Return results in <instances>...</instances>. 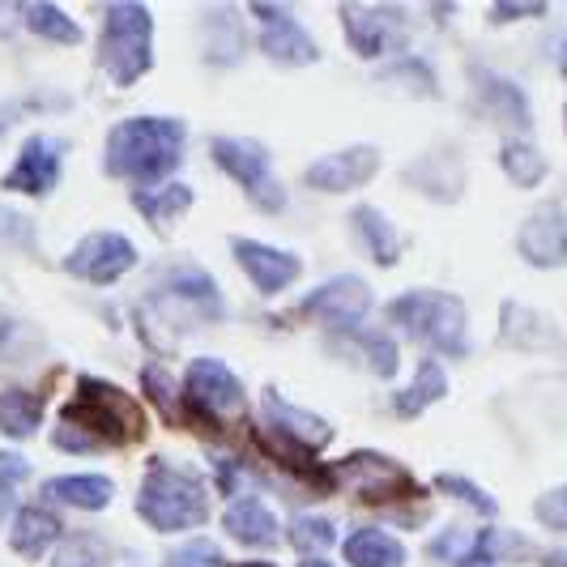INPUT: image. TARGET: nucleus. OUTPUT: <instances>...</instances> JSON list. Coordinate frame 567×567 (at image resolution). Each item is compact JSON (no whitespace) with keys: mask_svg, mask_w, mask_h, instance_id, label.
<instances>
[{"mask_svg":"<svg viewBox=\"0 0 567 567\" xmlns=\"http://www.w3.org/2000/svg\"><path fill=\"white\" fill-rule=\"evenodd\" d=\"M48 499L73 504V508H103V504H112V478H99V474L56 478V483H48Z\"/></svg>","mask_w":567,"mask_h":567,"instance_id":"aec40b11","label":"nucleus"},{"mask_svg":"<svg viewBox=\"0 0 567 567\" xmlns=\"http://www.w3.org/2000/svg\"><path fill=\"white\" fill-rule=\"evenodd\" d=\"M520 555H529V542L520 534H499V529L483 534L474 546V559H520Z\"/></svg>","mask_w":567,"mask_h":567,"instance_id":"cd10ccee","label":"nucleus"},{"mask_svg":"<svg viewBox=\"0 0 567 567\" xmlns=\"http://www.w3.org/2000/svg\"><path fill=\"white\" fill-rule=\"evenodd\" d=\"M542 567H567V555H550V559H546Z\"/></svg>","mask_w":567,"mask_h":567,"instance_id":"4c0bfd02","label":"nucleus"},{"mask_svg":"<svg viewBox=\"0 0 567 567\" xmlns=\"http://www.w3.org/2000/svg\"><path fill=\"white\" fill-rule=\"evenodd\" d=\"M60 538V520L52 516V512L43 508H27L18 512V525H13V550L18 555H43L52 542Z\"/></svg>","mask_w":567,"mask_h":567,"instance_id":"412c9836","label":"nucleus"},{"mask_svg":"<svg viewBox=\"0 0 567 567\" xmlns=\"http://www.w3.org/2000/svg\"><path fill=\"white\" fill-rule=\"evenodd\" d=\"M375 167H380V154L371 145H350L341 154H329V158L312 163L308 184L320 188V193H350V188L368 184L371 175H375Z\"/></svg>","mask_w":567,"mask_h":567,"instance_id":"9b49d317","label":"nucleus"},{"mask_svg":"<svg viewBox=\"0 0 567 567\" xmlns=\"http://www.w3.org/2000/svg\"><path fill=\"white\" fill-rule=\"evenodd\" d=\"M107 564H112L107 546H103L99 538H90V534L69 538L56 550V559H52V567H107Z\"/></svg>","mask_w":567,"mask_h":567,"instance_id":"a878e982","label":"nucleus"},{"mask_svg":"<svg viewBox=\"0 0 567 567\" xmlns=\"http://www.w3.org/2000/svg\"><path fill=\"white\" fill-rule=\"evenodd\" d=\"M290 538H295L299 550H329L338 534H333V525L320 520V516H299V520L290 525Z\"/></svg>","mask_w":567,"mask_h":567,"instance_id":"c85d7f7f","label":"nucleus"},{"mask_svg":"<svg viewBox=\"0 0 567 567\" xmlns=\"http://www.w3.org/2000/svg\"><path fill=\"white\" fill-rule=\"evenodd\" d=\"M22 350H27V341H22V324L0 312V363H4V359H13V354H22Z\"/></svg>","mask_w":567,"mask_h":567,"instance_id":"f704fd0d","label":"nucleus"},{"mask_svg":"<svg viewBox=\"0 0 567 567\" xmlns=\"http://www.w3.org/2000/svg\"><path fill=\"white\" fill-rule=\"evenodd\" d=\"M188 401L200 405L205 414H218V419H230L244 410V389L239 380L230 375V368H223L218 359H197L188 368Z\"/></svg>","mask_w":567,"mask_h":567,"instance_id":"1a4fd4ad","label":"nucleus"},{"mask_svg":"<svg viewBox=\"0 0 567 567\" xmlns=\"http://www.w3.org/2000/svg\"><path fill=\"white\" fill-rule=\"evenodd\" d=\"M137 512L145 516V525L175 534V529H193L209 516V499L205 486L193 474H175V470H154L142 486Z\"/></svg>","mask_w":567,"mask_h":567,"instance_id":"f03ea898","label":"nucleus"},{"mask_svg":"<svg viewBox=\"0 0 567 567\" xmlns=\"http://www.w3.org/2000/svg\"><path fill=\"white\" fill-rule=\"evenodd\" d=\"M56 175H60V145L48 142V137H30V142L22 145V154H18L13 171H9L4 188L30 193V197H43V193L56 184Z\"/></svg>","mask_w":567,"mask_h":567,"instance_id":"2eb2a0df","label":"nucleus"},{"mask_svg":"<svg viewBox=\"0 0 567 567\" xmlns=\"http://www.w3.org/2000/svg\"><path fill=\"white\" fill-rule=\"evenodd\" d=\"M338 483L350 486L354 495L371 499V504H389V499H398L401 491L410 486V474L401 470L398 461H389V456L354 453L338 465Z\"/></svg>","mask_w":567,"mask_h":567,"instance_id":"0eeeda50","label":"nucleus"},{"mask_svg":"<svg viewBox=\"0 0 567 567\" xmlns=\"http://www.w3.org/2000/svg\"><path fill=\"white\" fill-rule=\"evenodd\" d=\"M449 393V380H444V371H440V363H423L419 368V375H414V384L405 389V393H398V414L401 419H410V414H419L423 405H431V401H440Z\"/></svg>","mask_w":567,"mask_h":567,"instance_id":"5701e85b","label":"nucleus"},{"mask_svg":"<svg viewBox=\"0 0 567 567\" xmlns=\"http://www.w3.org/2000/svg\"><path fill=\"white\" fill-rule=\"evenodd\" d=\"M137 265V248L124 239V235H90L82 239L73 252L64 256V274L82 278V282H99V286H112L115 278H124L128 269Z\"/></svg>","mask_w":567,"mask_h":567,"instance_id":"39448f33","label":"nucleus"},{"mask_svg":"<svg viewBox=\"0 0 567 567\" xmlns=\"http://www.w3.org/2000/svg\"><path fill=\"white\" fill-rule=\"evenodd\" d=\"M256 18L265 22V34H260V48L282 64H303V60H316V43L308 39V30L290 18V9L282 4H256Z\"/></svg>","mask_w":567,"mask_h":567,"instance_id":"f8f14e48","label":"nucleus"},{"mask_svg":"<svg viewBox=\"0 0 567 567\" xmlns=\"http://www.w3.org/2000/svg\"><path fill=\"white\" fill-rule=\"evenodd\" d=\"M341 18H346L350 43H354L359 56H384L389 48L405 43V13L401 9H359V4H346Z\"/></svg>","mask_w":567,"mask_h":567,"instance_id":"6e6552de","label":"nucleus"},{"mask_svg":"<svg viewBox=\"0 0 567 567\" xmlns=\"http://www.w3.org/2000/svg\"><path fill=\"white\" fill-rule=\"evenodd\" d=\"M564 73H567V43H564Z\"/></svg>","mask_w":567,"mask_h":567,"instance_id":"ea45409f","label":"nucleus"},{"mask_svg":"<svg viewBox=\"0 0 567 567\" xmlns=\"http://www.w3.org/2000/svg\"><path fill=\"white\" fill-rule=\"evenodd\" d=\"M520 256L529 265H542V269H555L567 260V218L559 209H542L534 214L525 227H520V239H516Z\"/></svg>","mask_w":567,"mask_h":567,"instance_id":"4468645a","label":"nucleus"},{"mask_svg":"<svg viewBox=\"0 0 567 567\" xmlns=\"http://www.w3.org/2000/svg\"><path fill=\"white\" fill-rule=\"evenodd\" d=\"M227 529L248 546H269L278 538V520L260 499H235L227 512Z\"/></svg>","mask_w":567,"mask_h":567,"instance_id":"6ab92c4d","label":"nucleus"},{"mask_svg":"<svg viewBox=\"0 0 567 567\" xmlns=\"http://www.w3.org/2000/svg\"><path fill=\"white\" fill-rule=\"evenodd\" d=\"M27 478V461L22 456H0V486H13Z\"/></svg>","mask_w":567,"mask_h":567,"instance_id":"c9c22d12","label":"nucleus"},{"mask_svg":"<svg viewBox=\"0 0 567 567\" xmlns=\"http://www.w3.org/2000/svg\"><path fill=\"white\" fill-rule=\"evenodd\" d=\"M303 567H329V564H303Z\"/></svg>","mask_w":567,"mask_h":567,"instance_id":"79ce46f5","label":"nucleus"},{"mask_svg":"<svg viewBox=\"0 0 567 567\" xmlns=\"http://www.w3.org/2000/svg\"><path fill=\"white\" fill-rule=\"evenodd\" d=\"M538 516L550 529H564L567 534V486H555L538 499Z\"/></svg>","mask_w":567,"mask_h":567,"instance_id":"473e14b6","label":"nucleus"},{"mask_svg":"<svg viewBox=\"0 0 567 567\" xmlns=\"http://www.w3.org/2000/svg\"><path fill=\"white\" fill-rule=\"evenodd\" d=\"M239 567H269V564H239Z\"/></svg>","mask_w":567,"mask_h":567,"instance_id":"a19ab883","label":"nucleus"},{"mask_svg":"<svg viewBox=\"0 0 567 567\" xmlns=\"http://www.w3.org/2000/svg\"><path fill=\"white\" fill-rule=\"evenodd\" d=\"M491 94H495V103H491V112H499L504 120H512L516 128H525L529 124V107H525V94L508 82H491Z\"/></svg>","mask_w":567,"mask_h":567,"instance_id":"c756f323","label":"nucleus"},{"mask_svg":"<svg viewBox=\"0 0 567 567\" xmlns=\"http://www.w3.org/2000/svg\"><path fill=\"white\" fill-rule=\"evenodd\" d=\"M171 567H218V550L214 542H193L171 559Z\"/></svg>","mask_w":567,"mask_h":567,"instance_id":"72a5a7b5","label":"nucleus"},{"mask_svg":"<svg viewBox=\"0 0 567 567\" xmlns=\"http://www.w3.org/2000/svg\"><path fill=\"white\" fill-rule=\"evenodd\" d=\"M145 384H150V393L163 401V405H171V384H163V371L145 368Z\"/></svg>","mask_w":567,"mask_h":567,"instance_id":"e433bc0d","label":"nucleus"},{"mask_svg":"<svg viewBox=\"0 0 567 567\" xmlns=\"http://www.w3.org/2000/svg\"><path fill=\"white\" fill-rule=\"evenodd\" d=\"M235 260L244 265V274L265 295H278L299 278V256L269 248V244H256V239H235Z\"/></svg>","mask_w":567,"mask_h":567,"instance_id":"ddd939ff","label":"nucleus"},{"mask_svg":"<svg viewBox=\"0 0 567 567\" xmlns=\"http://www.w3.org/2000/svg\"><path fill=\"white\" fill-rule=\"evenodd\" d=\"M188 205H193V193H188L184 184H167V188H158V193H137V209H142L158 230H167L179 214H188Z\"/></svg>","mask_w":567,"mask_h":567,"instance_id":"4be33fe9","label":"nucleus"},{"mask_svg":"<svg viewBox=\"0 0 567 567\" xmlns=\"http://www.w3.org/2000/svg\"><path fill=\"white\" fill-rule=\"evenodd\" d=\"M214 158H218L223 171L235 175V179H239L265 209H282V188L269 179V154H265L256 142H244V137H218V142H214Z\"/></svg>","mask_w":567,"mask_h":567,"instance_id":"423d86ee","label":"nucleus"},{"mask_svg":"<svg viewBox=\"0 0 567 567\" xmlns=\"http://www.w3.org/2000/svg\"><path fill=\"white\" fill-rule=\"evenodd\" d=\"M103 69L112 82L128 85L150 69V13L142 4H112L103 34Z\"/></svg>","mask_w":567,"mask_h":567,"instance_id":"20e7f679","label":"nucleus"},{"mask_svg":"<svg viewBox=\"0 0 567 567\" xmlns=\"http://www.w3.org/2000/svg\"><path fill=\"white\" fill-rule=\"evenodd\" d=\"M184 124L179 120H124L107 137V171L124 179H163L179 167Z\"/></svg>","mask_w":567,"mask_h":567,"instance_id":"f257e3e1","label":"nucleus"},{"mask_svg":"<svg viewBox=\"0 0 567 567\" xmlns=\"http://www.w3.org/2000/svg\"><path fill=\"white\" fill-rule=\"evenodd\" d=\"M265 423L274 426L278 440H290V444H299V449H324V444L333 440V426L324 423V419L286 405L278 393H265Z\"/></svg>","mask_w":567,"mask_h":567,"instance_id":"dca6fc26","label":"nucleus"},{"mask_svg":"<svg viewBox=\"0 0 567 567\" xmlns=\"http://www.w3.org/2000/svg\"><path fill=\"white\" fill-rule=\"evenodd\" d=\"M363 341V354L371 359L375 375H393L398 371V341H389L384 333H359Z\"/></svg>","mask_w":567,"mask_h":567,"instance_id":"2f4dec72","label":"nucleus"},{"mask_svg":"<svg viewBox=\"0 0 567 567\" xmlns=\"http://www.w3.org/2000/svg\"><path fill=\"white\" fill-rule=\"evenodd\" d=\"M368 308H371V286L359 282V278H333V282H324L320 290H312V295L299 303L303 316L329 320V324H338V329L354 324Z\"/></svg>","mask_w":567,"mask_h":567,"instance_id":"9d476101","label":"nucleus"},{"mask_svg":"<svg viewBox=\"0 0 567 567\" xmlns=\"http://www.w3.org/2000/svg\"><path fill=\"white\" fill-rule=\"evenodd\" d=\"M435 486H440V491H449V495H456L461 504H470V508H478V512H483V516H495V499L486 495L483 486L465 483V478H456V474H440V478H435Z\"/></svg>","mask_w":567,"mask_h":567,"instance_id":"7c9ffc66","label":"nucleus"},{"mask_svg":"<svg viewBox=\"0 0 567 567\" xmlns=\"http://www.w3.org/2000/svg\"><path fill=\"white\" fill-rule=\"evenodd\" d=\"M354 235L363 239V252H371L375 265H393L401 256V235L393 230V223H389L380 209H371V205H359V209H354Z\"/></svg>","mask_w":567,"mask_h":567,"instance_id":"f3484780","label":"nucleus"},{"mask_svg":"<svg viewBox=\"0 0 567 567\" xmlns=\"http://www.w3.org/2000/svg\"><path fill=\"white\" fill-rule=\"evenodd\" d=\"M39 426V401L22 393V389H9V393H0V431L4 435H13V440H22Z\"/></svg>","mask_w":567,"mask_h":567,"instance_id":"b1692460","label":"nucleus"},{"mask_svg":"<svg viewBox=\"0 0 567 567\" xmlns=\"http://www.w3.org/2000/svg\"><path fill=\"white\" fill-rule=\"evenodd\" d=\"M393 320H398L405 333H414L426 346H440L449 354H465V308L453 295H440V290H414V295H401L393 299Z\"/></svg>","mask_w":567,"mask_h":567,"instance_id":"7ed1b4c3","label":"nucleus"},{"mask_svg":"<svg viewBox=\"0 0 567 567\" xmlns=\"http://www.w3.org/2000/svg\"><path fill=\"white\" fill-rule=\"evenodd\" d=\"M499 163H504V171H508L520 188H534V184H542V175H546V163H542V154L529 142L504 145Z\"/></svg>","mask_w":567,"mask_h":567,"instance_id":"393cba45","label":"nucleus"},{"mask_svg":"<svg viewBox=\"0 0 567 567\" xmlns=\"http://www.w3.org/2000/svg\"><path fill=\"white\" fill-rule=\"evenodd\" d=\"M27 22L34 34H43V39H52V43H78L82 34H78V27L60 13L56 4H30L27 9Z\"/></svg>","mask_w":567,"mask_h":567,"instance_id":"bb28decb","label":"nucleus"},{"mask_svg":"<svg viewBox=\"0 0 567 567\" xmlns=\"http://www.w3.org/2000/svg\"><path fill=\"white\" fill-rule=\"evenodd\" d=\"M346 559L354 567H405V546L384 529H359L346 542Z\"/></svg>","mask_w":567,"mask_h":567,"instance_id":"a211bd4d","label":"nucleus"},{"mask_svg":"<svg viewBox=\"0 0 567 567\" xmlns=\"http://www.w3.org/2000/svg\"><path fill=\"white\" fill-rule=\"evenodd\" d=\"M4 512H9V491L0 486V520H4Z\"/></svg>","mask_w":567,"mask_h":567,"instance_id":"58836bf2","label":"nucleus"}]
</instances>
